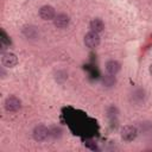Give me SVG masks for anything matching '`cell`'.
Listing matches in <instances>:
<instances>
[{
	"label": "cell",
	"instance_id": "1",
	"mask_svg": "<svg viewBox=\"0 0 152 152\" xmlns=\"http://www.w3.org/2000/svg\"><path fill=\"white\" fill-rule=\"evenodd\" d=\"M84 44H86V46L89 48V49H94V48L99 46V44H100L99 33H96V32H94V31L88 32V33L84 36Z\"/></svg>",
	"mask_w": 152,
	"mask_h": 152
},
{
	"label": "cell",
	"instance_id": "2",
	"mask_svg": "<svg viewBox=\"0 0 152 152\" xmlns=\"http://www.w3.org/2000/svg\"><path fill=\"white\" fill-rule=\"evenodd\" d=\"M21 107V102L17 96H8L5 101V109L7 112H18Z\"/></svg>",
	"mask_w": 152,
	"mask_h": 152
},
{
	"label": "cell",
	"instance_id": "3",
	"mask_svg": "<svg viewBox=\"0 0 152 152\" xmlns=\"http://www.w3.org/2000/svg\"><path fill=\"white\" fill-rule=\"evenodd\" d=\"M49 134H50L49 129L43 125H39L33 129V139L36 141H44L49 137Z\"/></svg>",
	"mask_w": 152,
	"mask_h": 152
},
{
	"label": "cell",
	"instance_id": "4",
	"mask_svg": "<svg viewBox=\"0 0 152 152\" xmlns=\"http://www.w3.org/2000/svg\"><path fill=\"white\" fill-rule=\"evenodd\" d=\"M137 128L133 126H124L121 129V137L125 141H132L137 138Z\"/></svg>",
	"mask_w": 152,
	"mask_h": 152
},
{
	"label": "cell",
	"instance_id": "5",
	"mask_svg": "<svg viewBox=\"0 0 152 152\" xmlns=\"http://www.w3.org/2000/svg\"><path fill=\"white\" fill-rule=\"evenodd\" d=\"M1 63L6 68H13L14 65H17L18 63V58L14 53L12 52H6V53H2V57H1Z\"/></svg>",
	"mask_w": 152,
	"mask_h": 152
},
{
	"label": "cell",
	"instance_id": "6",
	"mask_svg": "<svg viewBox=\"0 0 152 152\" xmlns=\"http://www.w3.org/2000/svg\"><path fill=\"white\" fill-rule=\"evenodd\" d=\"M39 17L44 20H51V19H55L56 17V12H55V8L52 6H49V5H45L43 6L40 10H39Z\"/></svg>",
	"mask_w": 152,
	"mask_h": 152
},
{
	"label": "cell",
	"instance_id": "7",
	"mask_svg": "<svg viewBox=\"0 0 152 152\" xmlns=\"http://www.w3.org/2000/svg\"><path fill=\"white\" fill-rule=\"evenodd\" d=\"M53 23H55V26L58 27V28H64L69 25L70 23V19H69V15L64 14V13H61V14H57L53 19Z\"/></svg>",
	"mask_w": 152,
	"mask_h": 152
},
{
	"label": "cell",
	"instance_id": "8",
	"mask_svg": "<svg viewBox=\"0 0 152 152\" xmlns=\"http://www.w3.org/2000/svg\"><path fill=\"white\" fill-rule=\"evenodd\" d=\"M106 70H107L108 74L115 75V74H118L119 70H120V63L116 62V61H114V59L108 61V62L106 63Z\"/></svg>",
	"mask_w": 152,
	"mask_h": 152
},
{
	"label": "cell",
	"instance_id": "9",
	"mask_svg": "<svg viewBox=\"0 0 152 152\" xmlns=\"http://www.w3.org/2000/svg\"><path fill=\"white\" fill-rule=\"evenodd\" d=\"M90 28H91V31L99 33V32H101L104 28V24H103V21L101 19L95 18V19H93L90 21Z\"/></svg>",
	"mask_w": 152,
	"mask_h": 152
},
{
	"label": "cell",
	"instance_id": "10",
	"mask_svg": "<svg viewBox=\"0 0 152 152\" xmlns=\"http://www.w3.org/2000/svg\"><path fill=\"white\" fill-rule=\"evenodd\" d=\"M23 32H24V34H25L26 37H28V38H34V37L37 36V28L33 27V26L25 27V28L23 30Z\"/></svg>",
	"mask_w": 152,
	"mask_h": 152
},
{
	"label": "cell",
	"instance_id": "11",
	"mask_svg": "<svg viewBox=\"0 0 152 152\" xmlns=\"http://www.w3.org/2000/svg\"><path fill=\"white\" fill-rule=\"evenodd\" d=\"M1 43H2V45H10L11 44V40L6 36L5 31H1Z\"/></svg>",
	"mask_w": 152,
	"mask_h": 152
},
{
	"label": "cell",
	"instance_id": "12",
	"mask_svg": "<svg viewBox=\"0 0 152 152\" xmlns=\"http://www.w3.org/2000/svg\"><path fill=\"white\" fill-rule=\"evenodd\" d=\"M150 72H151V74H152V64H151V65H150Z\"/></svg>",
	"mask_w": 152,
	"mask_h": 152
}]
</instances>
